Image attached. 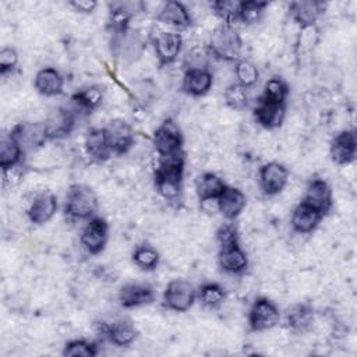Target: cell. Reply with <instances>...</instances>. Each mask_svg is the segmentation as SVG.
<instances>
[{
    "label": "cell",
    "instance_id": "6da1fadb",
    "mask_svg": "<svg viewBox=\"0 0 357 357\" xmlns=\"http://www.w3.org/2000/svg\"><path fill=\"white\" fill-rule=\"evenodd\" d=\"M184 176V153L159 156L155 170V187L162 198L174 201L180 197Z\"/></svg>",
    "mask_w": 357,
    "mask_h": 357
},
{
    "label": "cell",
    "instance_id": "7a4b0ae2",
    "mask_svg": "<svg viewBox=\"0 0 357 357\" xmlns=\"http://www.w3.org/2000/svg\"><path fill=\"white\" fill-rule=\"evenodd\" d=\"M208 52L211 56L225 60L237 61L243 52V40L233 25L220 24L211 35L208 43Z\"/></svg>",
    "mask_w": 357,
    "mask_h": 357
},
{
    "label": "cell",
    "instance_id": "3957f363",
    "mask_svg": "<svg viewBox=\"0 0 357 357\" xmlns=\"http://www.w3.org/2000/svg\"><path fill=\"white\" fill-rule=\"evenodd\" d=\"M98 209V197L95 191L86 184L70 185L66 201L64 212L71 219H89Z\"/></svg>",
    "mask_w": 357,
    "mask_h": 357
},
{
    "label": "cell",
    "instance_id": "277c9868",
    "mask_svg": "<svg viewBox=\"0 0 357 357\" xmlns=\"http://www.w3.org/2000/svg\"><path fill=\"white\" fill-rule=\"evenodd\" d=\"M197 298L194 286L185 279H174L169 282L163 291V305L176 312L188 311Z\"/></svg>",
    "mask_w": 357,
    "mask_h": 357
},
{
    "label": "cell",
    "instance_id": "5b68a950",
    "mask_svg": "<svg viewBox=\"0 0 357 357\" xmlns=\"http://www.w3.org/2000/svg\"><path fill=\"white\" fill-rule=\"evenodd\" d=\"M153 145L159 156L183 152V135L173 119H166L153 132Z\"/></svg>",
    "mask_w": 357,
    "mask_h": 357
},
{
    "label": "cell",
    "instance_id": "8992f818",
    "mask_svg": "<svg viewBox=\"0 0 357 357\" xmlns=\"http://www.w3.org/2000/svg\"><path fill=\"white\" fill-rule=\"evenodd\" d=\"M110 49L117 57H121L126 61H135L142 56L145 42L137 31L127 29L112 33Z\"/></svg>",
    "mask_w": 357,
    "mask_h": 357
},
{
    "label": "cell",
    "instance_id": "52a82bcc",
    "mask_svg": "<svg viewBox=\"0 0 357 357\" xmlns=\"http://www.w3.org/2000/svg\"><path fill=\"white\" fill-rule=\"evenodd\" d=\"M280 321L279 308L273 301L266 297L257 298L251 305L248 314V324L251 331L264 332L276 326Z\"/></svg>",
    "mask_w": 357,
    "mask_h": 357
},
{
    "label": "cell",
    "instance_id": "ba28073f",
    "mask_svg": "<svg viewBox=\"0 0 357 357\" xmlns=\"http://www.w3.org/2000/svg\"><path fill=\"white\" fill-rule=\"evenodd\" d=\"M109 141L112 153L126 155L134 145V131L132 127L123 119H113L103 127Z\"/></svg>",
    "mask_w": 357,
    "mask_h": 357
},
{
    "label": "cell",
    "instance_id": "9c48e42d",
    "mask_svg": "<svg viewBox=\"0 0 357 357\" xmlns=\"http://www.w3.org/2000/svg\"><path fill=\"white\" fill-rule=\"evenodd\" d=\"M109 226L102 218H92L81 233V244L91 255L100 254L107 243Z\"/></svg>",
    "mask_w": 357,
    "mask_h": 357
},
{
    "label": "cell",
    "instance_id": "30bf717a",
    "mask_svg": "<svg viewBox=\"0 0 357 357\" xmlns=\"http://www.w3.org/2000/svg\"><path fill=\"white\" fill-rule=\"evenodd\" d=\"M289 170L279 162H268L259 169V187L265 195L279 194L287 184Z\"/></svg>",
    "mask_w": 357,
    "mask_h": 357
},
{
    "label": "cell",
    "instance_id": "8fae6325",
    "mask_svg": "<svg viewBox=\"0 0 357 357\" xmlns=\"http://www.w3.org/2000/svg\"><path fill=\"white\" fill-rule=\"evenodd\" d=\"M183 38L176 31H163L153 39V49L159 66H169L174 63L181 52Z\"/></svg>",
    "mask_w": 357,
    "mask_h": 357
},
{
    "label": "cell",
    "instance_id": "7c38bea8",
    "mask_svg": "<svg viewBox=\"0 0 357 357\" xmlns=\"http://www.w3.org/2000/svg\"><path fill=\"white\" fill-rule=\"evenodd\" d=\"M10 134L17 139L24 152L40 148L47 141L43 121L20 123L11 130Z\"/></svg>",
    "mask_w": 357,
    "mask_h": 357
},
{
    "label": "cell",
    "instance_id": "4fadbf2b",
    "mask_svg": "<svg viewBox=\"0 0 357 357\" xmlns=\"http://www.w3.org/2000/svg\"><path fill=\"white\" fill-rule=\"evenodd\" d=\"M43 123L47 139H61L73 131L75 126V112L68 107H56Z\"/></svg>",
    "mask_w": 357,
    "mask_h": 357
},
{
    "label": "cell",
    "instance_id": "5bb4252c",
    "mask_svg": "<svg viewBox=\"0 0 357 357\" xmlns=\"http://www.w3.org/2000/svg\"><path fill=\"white\" fill-rule=\"evenodd\" d=\"M142 3L139 1H117L109 4V20L107 28L110 33L123 32L130 29L131 18L138 13L142 11Z\"/></svg>",
    "mask_w": 357,
    "mask_h": 357
},
{
    "label": "cell",
    "instance_id": "9a60e30c",
    "mask_svg": "<svg viewBox=\"0 0 357 357\" xmlns=\"http://www.w3.org/2000/svg\"><path fill=\"white\" fill-rule=\"evenodd\" d=\"M357 152V138L356 131L351 130H343L339 134L335 135V138L331 142L329 155L331 159L336 165H347L354 160Z\"/></svg>",
    "mask_w": 357,
    "mask_h": 357
},
{
    "label": "cell",
    "instance_id": "2e32d148",
    "mask_svg": "<svg viewBox=\"0 0 357 357\" xmlns=\"http://www.w3.org/2000/svg\"><path fill=\"white\" fill-rule=\"evenodd\" d=\"M312 209L318 211L322 216L332 206V190L324 178H314L308 183L303 201Z\"/></svg>",
    "mask_w": 357,
    "mask_h": 357
},
{
    "label": "cell",
    "instance_id": "e0dca14e",
    "mask_svg": "<svg viewBox=\"0 0 357 357\" xmlns=\"http://www.w3.org/2000/svg\"><path fill=\"white\" fill-rule=\"evenodd\" d=\"M57 212V197L50 191L38 194L31 202L26 215L31 223L43 225L49 222Z\"/></svg>",
    "mask_w": 357,
    "mask_h": 357
},
{
    "label": "cell",
    "instance_id": "ac0fdd59",
    "mask_svg": "<svg viewBox=\"0 0 357 357\" xmlns=\"http://www.w3.org/2000/svg\"><path fill=\"white\" fill-rule=\"evenodd\" d=\"M155 300L153 289L146 283H126L119 291V301L126 308L151 304Z\"/></svg>",
    "mask_w": 357,
    "mask_h": 357
},
{
    "label": "cell",
    "instance_id": "d6986e66",
    "mask_svg": "<svg viewBox=\"0 0 357 357\" xmlns=\"http://www.w3.org/2000/svg\"><path fill=\"white\" fill-rule=\"evenodd\" d=\"M218 211L227 219L234 220L245 208L247 198L244 192L236 187L226 185L216 199Z\"/></svg>",
    "mask_w": 357,
    "mask_h": 357
},
{
    "label": "cell",
    "instance_id": "ffe728a7",
    "mask_svg": "<svg viewBox=\"0 0 357 357\" xmlns=\"http://www.w3.org/2000/svg\"><path fill=\"white\" fill-rule=\"evenodd\" d=\"M156 20L160 24L172 26V28L178 29V31L187 29L192 22L190 11L180 1H166L162 6Z\"/></svg>",
    "mask_w": 357,
    "mask_h": 357
},
{
    "label": "cell",
    "instance_id": "44dd1931",
    "mask_svg": "<svg viewBox=\"0 0 357 357\" xmlns=\"http://www.w3.org/2000/svg\"><path fill=\"white\" fill-rule=\"evenodd\" d=\"M84 146L89 159L96 163H103L112 156L105 128H91L85 134Z\"/></svg>",
    "mask_w": 357,
    "mask_h": 357
},
{
    "label": "cell",
    "instance_id": "7402d4cb",
    "mask_svg": "<svg viewBox=\"0 0 357 357\" xmlns=\"http://www.w3.org/2000/svg\"><path fill=\"white\" fill-rule=\"evenodd\" d=\"M218 262L222 271L233 275L243 273L248 266V258L244 250L237 244L219 247Z\"/></svg>",
    "mask_w": 357,
    "mask_h": 357
},
{
    "label": "cell",
    "instance_id": "603a6c76",
    "mask_svg": "<svg viewBox=\"0 0 357 357\" xmlns=\"http://www.w3.org/2000/svg\"><path fill=\"white\" fill-rule=\"evenodd\" d=\"M324 3L317 0H300L290 3V15L301 28L312 26L324 13Z\"/></svg>",
    "mask_w": 357,
    "mask_h": 357
},
{
    "label": "cell",
    "instance_id": "cb8c5ba5",
    "mask_svg": "<svg viewBox=\"0 0 357 357\" xmlns=\"http://www.w3.org/2000/svg\"><path fill=\"white\" fill-rule=\"evenodd\" d=\"M286 116V105H278L261 100L254 109V117L259 126L266 130H273L282 126Z\"/></svg>",
    "mask_w": 357,
    "mask_h": 357
},
{
    "label": "cell",
    "instance_id": "d4e9b609",
    "mask_svg": "<svg viewBox=\"0 0 357 357\" xmlns=\"http://www.w3.org/2000/svg\"><path fill=\"white\" fill-rule=\"evenodd\" d=\"M102 332L110 343L119 347L130 346L138 335L134 324L130 319H116L109 325H103Z\"/></svg>",
    "mask_w": 357,
    "mask_h": 357
},
{
    "label": "cell",
    "instance_id": "484cf974",
    "mask_svg": "<svg viewBox=\"0 0 357 357\" xmlns=\"http://www.w3.org/2000/svg\"><path fill=\"white\" fill-rule=\"evenodd\" d=\"M213 84V77L209 70H185L181 88L187 95L204 96Z\"/></svg>",
    "mask_w": 357,
    "mask_h": 357
},
{
    "label": "cell",
    "instance_id": "4316f807",
    "mask_svg": "<svg viewBox=\"0 0 357 357\" xmlns=\"http://www.w3.org/2000/svg\"><path fill=\"white\" fill-rule=\"evenodd\" d=\"M321 219H322V215L318 211L312 209L304 202H300L293 209L290 223L294 231L300 234H308L317 229Z\"/></svg>",
    "mask_w": 357,
    "mask_h": 357
},
{
    "label": "cell",
    "instance_id": "83f0119b",
    "mask_svg": "<svg viewBox=\"0 0 357 357\" xmlns=\"http://www.w3.org/2000/svg\"><path fill=\"white\" fill-rule=\"evenodd\" d=\"M35 89L43 96H56L63 92L64 78L53 67H45L39 70L33 79Z\"/></svg>",
    "mask_w": 357,
    "mask_h": 357
},
{
    "label": "cell",
    "instance_id": "f1b7e54d",
    "mask_svg": "<svg viewBox=\"0 0 357 357\" xmlns=\"http://www.w3.org/2000/svg\"><path fill=\"white\" fill-rule=\"evenodd\" d=\"M225 187L223 180L212 172H205L195 178V192L201 202L216 201Z\"/></svg>",
    "mask_w": 357,
    "mask_h": 357
},
{
    "label": "cell",
    "instance_id": "f546056e",
    "mask_svg": "<svg viewBox=\"0 0 357 357\" xmlns=\"http://www.w3.org/2000/svg\"><path fill=\"white\" fill-rule=\"evenodd\" d=\"M314 310L308 304H294L286 312V324L289 329L296 333H304L310 331L314 324Z\"/></svg>",
    "mask_w": 357,
    "mask_h": 357
},
{
    "label": "cell",
    "instance_id": "4dcf8cb0",
    "mask_svg": "<svg viewBox=\"0 0 357 357\" xmlns=\"http://www.w3.org/2000/svg\"><path fill=\"white\" fill-rule=\"evenodd\" d=\"M24 151L21 145L17 142V139L8 134L3 135L0 141V167L3 172L18 167L21 163Z\"/></svg>",
    "mask_w": 357,
    "mask_h": 357
},
{
    "label": "cell",
    "instance_id": "1f68e13d",
    "mask_svg": "<svg viewBox=\"0 0 357 357\" xmlns=\"http://www.w3.org/2000/svg\"><path fill=\"white\" fill-rule=\"evenodd\" d=\"M73 103L75 105L77 110L91 113L92 110L98 109L103 100V91L99 86H89L86 89L78 91L71 96Z\"/></svg>",
    "mask_w": 357,
    "mask_h": 357
},
{
    "label": "cell",
    "instance_id": "d6a6232c",
    "mask_svg": "<svg viewBox=\"0 0 357 357\" xmlns=\"http://www.w3.org/2000/svg\"><path fill=\"white\" fill-rule=\"evenodd\" d=\"M289 95V86L280 77H272L266 81L264 86L261 100L278 103V105H286V99Z\"/></svg>",
    "mask_w": 357,
    "mask_h": 357
},
{
    "label": "cell",
    "instance_id": "836d02e7",
    "mask_svg": "<svg viewBox=\"0 0 357 357\" xmlns=\"http://www.w3.org/2000/svg\"><path fill=\"white\" fill-rule=\"evenodd\" d=\"M197 297L204 307L213 310L223 304L226 300V293L218 283H205L199 287Z\"/></svg>",
    "mask_w": 357,
    "mask_h": 357
},
{
    "label": "cell",
    "instance_id": "e575fe53",
    "mask_svg": "<svg viewBox=\"0 0 357 357\" xmlns=\"http://www.w3.org/2000/svg\"><path fill=\"white\" fill-rule=\"evenodd\" d=\"M241 1L237 0H218L211 3V8L216 14V17L222 21V24L233 25L236 21H238V13H240Z\"/></svg>",
    "mask_w": 357,
    "mask_h": 357
},
{
    "label": "cell",
    "instance_id": "d590c367",
    "mask_svg": "<svg viewBox=\"0 0 357 357\" xmlns=\"http://www.w3.org/2000/svg\"><path fill=\"white\" fill-rule=\"evenodd\" d=\"M159 252L151 245H138L132 252V262L142 271H153L159 265Z\"/></svg>",
    "mask_w": 357,
    "mask_h": 357
},
{
    "label": "cell",
    "instance_id": "8d00e7d4",
    "mask_svg": "<svg viewBox=\"0 0 357 357\" xmlns=\"http://www.w3.org/2000/svg\"><path fill=\"white\" fill-rule=\"evenodd\" d=\"M266 6H268L266 1H257V0L241 1L240 13H238V21H241L245 25L257 24L261 20Z\"/></svg>",
    "mask_w": 357,
    "mask_h": 357
},
{
    "label": "cell",
    "instance_id": "74e56055",
    "mask_svg": "<svg viewBox=\"0 0 357 357\" xmlns=\"http://www.w3.org/2000/svg\"><path fill=\"white\" fill-rule=\"evenodd\" d=\"M234 74L237 78V84H240L244 88L252 86L258 81V77H259L257 66L245 59L236 61Z\"/></svg>",
    "mask_w": 357,
    "mask_h": 357
},
{
    "label": "cell",
    "instance_id": "f35d334b",
    "mask_svg": "<svg viewBox=\"0 0 357 357\" xmlns=\"http://www.w3.org/2000/svg\"><path fill=\"white\" fill-rule=\"evenodd\" d=\"M226 105L233 109V110H243L248 105V95H247V88L241 86L237 82L230 84L223 93Z\"/></svg>",
    "mask_w": 357,
    "mask_h": 357
},
{
    "label": "cell",
    "instance_id": "ab89813d",
    "mask_svg": "<svg viewBox=\"0 0 357 357\" xmlns=\"http://www.w3.org/2000/svg\"><path fill=\"white\" fill-rule=\"evenodd\" d=\"M98 354L95 343L86 342L84 339H75L66 343L63 356L66 357H93Z\"/></svg>",
    "mask_w": 357,
    "mask_h": 357
},
{
    "label": "cell",
    "instance_id": "60d3db41",
    "mask_svg": "<svg viewBox=\"0 0 357 357\" xmlns=\"http://www.w3.org/2000/svg\"><path fill=\"white\" fill-rule=\"evenodd\" d=\"M319 42V29L312 25V26H304L301 28L298 36H297V50L300 53H310L317 43Z\"/></svg>",
    "mask_w": 357,
    "mask_h": 357
},
{
    "label": "cell",
    "instance_id": "b9f144b4",
    "mask_svg": "<svg viewBox=\"0 0 357 357\" xmlns=\"http://www.w3.org/2000/svg\"><path fill=\"white\" fill-rule=\"evenodd\" d=\"M208 49L192 47L184 57L185 70H208Z\"/></svg>",
    "mask_w": 357,
    "mask_h": 357
},
{
    "label": "cell",
    "instance_id": "7bdbcfd3",
    "mask_svg": "<svg viewBox=\"0 0 357 357\" xmlns=\"http://www.w3.org/2000/svg\"><path fill=\"white\" fill-rule=\"evenodd\" d=\"M156 86L151 82V81H142L138 82L134 86V99L138 103V106H141L142 109H146L155 99V93H156Z\"/></svg>",
    "mask_w": 357,
    "mask_h": 357
},
{
    "label": "cell",
    "instance_id": "ee69618b",
    "mask_svg": "<svg viewBox=\"0 0 357 357\" xmlns=\"http://www.w3.org/2000/svg\"><path fill=\"white\" fill-rule=\"evenodd\" d=\"M216 238L219 243V247H226L231 244H237V229L233 223H225L222 225L216 231Z\"/></svg>",
    "mask_w": 357,
    "mask_h": 357
},
{
    "label": "cell",
    "instance_id": "f6af8a7d",
    "mask_svg": "<svg viewBox=\"0 0 357 357\" xmlns=\"http://www.w3.org/2000/svg\"><path fill=\"white\" fill-rule=\"evenodd\" d=\"M18 64V53L14 47H3L0 50V74L4 75L6 73L15 68Z\"/></svg>",
    "mask_w": 357,
    "mask_h": 357
},
{
    "label": "cell",
    "instance_id": "bcb514c9",
    "mask_svg": "<svg viewBox=\"0 0 357 357\" xmlns=\"http://www.w3.org/2000/svg\"><path fill=\"white\" fill-rule=\"evenodd\" d=\"M68 4L74 8V11L82 13V14H91L98 6L95 0H73Z\"/></svg>",
    "mask_w": 357,
    "mask_h": 357
}]
</instances>
